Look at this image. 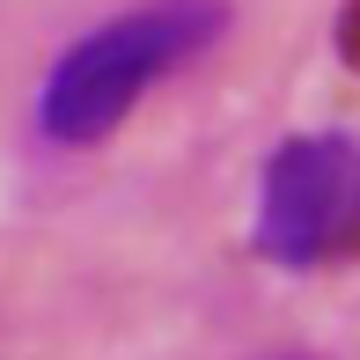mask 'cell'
Instances as JSON below:
<instances>
[{
    "label": "cell",
    "mask_w": 360,
    "mask_h": 360,
    "mask_svg": "<svg viewBox=\"0 0 360 360\" xmlns=\"http://www.w3.org/2000/svg\"><path fill=\"white\" fill-rule=\"evenodd\" d=\"M228 30V0H140V8L96 22L52 59L37 89V133L52 147H96L140 110L155 81L184 74L214 52Z\"/></svg>",
    "instance_id": "obj_1"
},
{
    "label": "cell",
    "mask_w": 360,
    "mask_h": 360,
    "mask_svg": "<svg viewBox=\"0 0 360 360\" xmlns=\"http://www.w3.org/2000/svg\"><path fill=\"white\" fill-rule=\"evenodd\" d=\"M250 243L265 265L323 272L360 257V133H294L265 155Z\"/></svg>",
    "instance_id": "obj_2"
}]
</instances>
